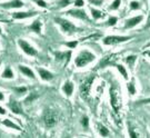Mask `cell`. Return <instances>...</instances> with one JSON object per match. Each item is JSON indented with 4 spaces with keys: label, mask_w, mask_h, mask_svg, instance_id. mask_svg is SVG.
I'll use <instances>...</instances> for the list:
<instances>
[{
    "label": "cell",
    "mask_w": 150,
    "mask_h": 138,
    "mask_svg": "<svg viewBox=\"0 0 150 138\" xmlns=\"http://www.w3.org/2000/svg\"><path fill=\"white\" fill-rule=\"evenodd\" d=\"M95 59H96V56L93 53H91L89 50H81L80 53H78V56L76 57L75 65L78 68H82L92 63Z\"/></svg>",
    "instance_id": "1"
},
{
    "label": "cell",
    "mask_w": 150,
    "mask_h": 138,
    "mask_svg": "<svg viewBox=\"0 0 150 138\" xmlns=\"http://www.w3.org/2000/svg\"><path fill=\"white\" fill-rule=\"evenodd\" d=\"M110 105L112 107V109L116 112H119L121 105H122V100H121V94L117 87H112L110 89Z\"/></svg>",
    "instance_id": "2"
},
{
    "label": "cell",
    "mask_w": 150,
    "mask_h": 138,
    "mask_svg": "<svg viewBox=\"0 0 150 138\" xmlns=\"http://www.w3.org/2000/svg\"><path fill=\"white\" fill-rule=\"evenodd\" d=\"M54 21L57 22V23H59L60 27H61V29H62V31L66 32V33H68V35H71V33H74L75 31H77V27H76L72 22H70L69 20H67V19L54 18Z\"/></svg>",
    "instance_id": "3"
},
{
    "label": "cell",
    "mask_w": 150,
    "mask_h": 138,
    "mask_svg": "<svg viewBox=\"0 0 150 138\" xmlns=\"http://www.w3.org/2000/svg\"><path fill=\"white\" fill-rule=\"evenodd\" d=\"M131 37L128 36H107L103 39V43L107 46H112V45H118V43L128 41Z\"/></svg>",
    "instance_id": "4"
},
{
    "label": "cell",
    "mask_w": 150,
    "mask_h": 138,
    "mask_svg": "<svg viewBox=\"0 0 150 138\" xmlns=\"http://www.w3.org/2000/svg\"><path fill=\"white\" fill-rule=\"evenodd\" d=\"M43 122L46 124V126L49 128L54 127L57 122V114L54 110H47L46 114L43 115Z\"/></svg>",
    "instance_id": "5"
},
{
    "label": "cell",
    "mask_w": 150,
    "mask_h": 138,
    "mask_svg": "<svg viewBox=\"0 0 150 138\" xmlns=\"http://www.w3.org/2000/svg\"><path fill=\"white\" fill-rule=\"evenodd\" d=\"M18 45L23 53L28 55V56H36L37 55V50L32 47L29 43H27L26 40H22V39H19L18 40Z\"/></svg>",
    "instance_id": "6"
},
{
    "label": "cell",
    "mask_w": 150,
    "mask_h": 138,
    "mask_svg": "<svg viewBox=\"0 0 150 138\" xmlns=\"http://www.w3.org/2000/svg\"><path fill=\"white\" fill-rule=\"evenodd\" d=\"M95 80V77H90L89 79H87L80 87V95L82 98H87L89 96V92H90L91 86H92V83Z\"/></svg>",
    "instance_id": "7"
},
{
    "label": "cell",
    "mask_w": 150,
    "mask_h": 138,
    "mask_svg": "<svg viewBox=\"0 0 150 138\" xmlns=\"http://www.w3.org/2000/svg\"><path fill=\"white\" fill-rule=\"evenodd\" d=\"M68 15H70L74 18H77V19L83 20V21H88L89 20V17L86 14V11L82 10V9H71V10L68 11Z\"/></svg>",
    "instance_id": "8"
},
{
    "label": "cell",
    "mask_w": 150,
    "mask_h": 138,
    "mask_svg": "<svg viewBox=\"0 0 150 138\" xmlns=\"http://www.w3.org/2000/svg\"><path fill=\"white\" fill-rule=\"evenodd\" d=\"M25 4L21 0H11L5 4H0V8H5V9H17V8H21Z\"/></svg>",
    "instance_id": "9"
},
{
    "label": "cell",
    "mask_w": 150,
    "mask_h": 138,
    "mask_svg": "<svg viewBox=\"0 0 150 138\" xmlns=\"http://www.w3.org/2000/svg\"><path fill=\"white\" fill-rule=\"evenodd\" d=\"M144 20V16H134L130 19H127L125 22V29H130V28H134L137 25H139L140 22Z\"/></svg>",
    "instance_id": "10"
},
{
    "label": "cell",
    "mask_w": 150,
    "mask_h": 138,
    "mask_svg": "<svg viewBox=\"0 0 150 138\" xmlns=\"http://www.w3.org/2000/svg\"><path fill=\"white\" fill-rule=\"evenodd\" d=\"M36 15H37L36 11H17V12L12 14V17L17 20H21V19H26V18H31Z\"/></svg>",
    "instance_id": "11"
},
{
    "label": "cell",
    "mask_w": 150,
    "mask_h": 138,
    "mask_svg": "<svg viewBox=\"0 0 150 138\" xmlns=\"http://www.w3.org/2000/svg\"><path fill=\"white\" fill-rule=\"evenodd\" d=\"M37 71L39 76H40V78L42 80H46V81H48V80H51L54 78V74L51 73V71H49L47 69H43V68H37Z\"/></svg>",
    "instance_id": "12"
},
{
    "label": "cell",
    "mask_w": 150,
    "mask_h": 138,
    "mask_svg": "<svg viewBox=\"0 0 150 138\" xmlns=\"http://www.w3.org/2000/svg\"><path fill=\"white\" fill-rule=\"evenodd\" d=\"M18 69L20 70V73H21V74H23L26 77H28V78H31V79H35V78H36V75L33 74V71H32L30 68L26 67V66L19 65V66H18Z\"/></svg>",
    "instance_id": "13"
},
{
    "label": "cell",
    "mask_w": 150,
    "mask_h": 138,
    "mask_svg": "<svg viewBox=\"0 0 150 138\" xmlns=\"http://www.w3.org/2000/svg\"><path fill=\"white\" fill-rule=\"evenodd\" d=\"M8 106H9L10 110L13 114H17V115L21 114V106H20V104L17 100H10L9 104H8Z\"/></svg>",
    "instance_id": "14"
},
{
    "label": "cell",
    "mask_w": 150,
    "mask_h": 138,
    "mask_svg": "<svg viewBox=\"0 0 150 138\" xmlns=\"http://www.w3.org/2000/svg\"><path fill=\"white\" fill-rule=\"evenodd\" d=\"M62 91L67 97H70L74 92V84L71 81H66L62 86Z\"/></svg>",
    "instance_id": "15"
},
{
    "label": "cell",
    "mask_w": 150,
    "mask_h": 138,
    "mask_svg": "<svg viewBox=\"0 0 150 138\" xmlns=\"http://www.w3.org/2000/svg\"><path fill=\"white\" fill-rule=\"evenodd\" d=\"M29 29H30L31 31L38 33V35L41 33V22H40V20H35V21L29 26Z\"/></svg>",
    "instance_id": "16"
},
{
    "label": "cell",
    "mask_w": 150,
    "mask_h": 138,
    "mask_svg": "<svg viewBox=\"0 0 150 138\" xmlns=\"http://www.w3.org/2000/svg\"><path fill=\"white\" fill-rule=\"evenodd\" d=\"M2 125H4L5 127L11 128V129H15V130H18V132H20V130H21V128L19 127L17 124L11 122L10 119H5V120H2Z\"/></svg>",
    "instance_id": "17"
},
{
    "label": "cell",
    "mask_w": 150,
    "mask_h": 138,
    "mask_svg": "<svg viewBox=\"0 0 150 138\" xmlns=\"http://www.w3.org/2000/svg\"><path fill=\"white\" fill-rule=\"evenodd\" d=\"M1 77H2V78H6V79H12V78L15 77V75H13V71L11 70L10 67H7V68L4 70V73L1 74Z\"/></svg>",
    "instance_id": "18"
},
{
    "label": "cell",
    "mask_w": 150,
    "mask_h": 138,
    "mask_svg": "<svg viewBox=\"0 0 150 138\" xmlns=\"http://www.w3.org/2000/svg\"><path fill=\"white\" fill-rule=\"evenodd\" d=\"M91 16H92V18H93L95 20H97V19L103 18L106 15H105V12L98 10V9H91Z\"/></svg>",
    "instance_id": "19"
},
{
    "label": "cell",
    "mask_w": 150,
    "mask_h": 138,
    "mask_svg": "<svg viewBox=\"0 0 150 138\" xmlns=\"http://www.w3.org/2000/svg\"><path fill=\"white\" fill-rule=\"evenodd\" d=\"M98 132H99V134L101 135L102 137H108L110 135V132L103 125H98Z\"/></svg>",
    "instance_id": "20"
},
{
    "label": "cell",
    "mask_w": 150,
    "mask_h": 138,
    "mask_svg": "<svg viewBox=\"0 0 150 138\" xmlns=\"http://www.w3.org/2000/svg\"><path fill=\"white\" fill-rule=\"evenodd\" d=\"M116 67H117V69L119 70V73L121 74V76H122L123 78L126 80H128V73H127V70H126V68L123 67L122 65H115Z\"/></svg>",
    "instance_id": "21"
},
{
    "label": "cell",
    "mask_w": 150,
    "mask_h": 138,
    "mask_svg": "<svg viewBox=\"0 0 150 138\" xmlns=\"http://www.w3.org/2000/svg\"><path fill=\"white\" fill-rule=\"evenodd\" d=\"M140 7H141V5H140V2L138 0H132V1L130 2V9H131V10L140 9Z\"/></svg>",
    "instance_id": "22"
},
{
    "label": "cell",
    "mask_w": 150,
    "mask_h": 138,
    "mask_svg": "<svg viewBox=\"0 0 150 138\" xmlns=\"http://www.w3.org/2000/svg\"><path fill=\"white\" fill-rule=\"evenodd\" d=\"M136 59H137V57H136L134 55H130V56H128V57L126 58V63H127L128 65H130V67H132V66L134 65Z\"/></svg>",
    "instance_id": "23"
},
{
    "label": "cell",
    "mask_w": 150,
    "mask_h": 138,
    "mask_svg": "<svg viewBox=\"0 0 150 138\" xmlns=\"http://www.w3.org/2000/svg\"><path fill=\"white\" fill-rule=\"evenodd\" d=\"M127 88H128V91L130 95H134L136 94V87H134V81H130L128 85H127Z\"/></svg>",
    "instance_id": "24"
},
{
    "label": "cell",
    "mask_w": 150,
    "mask_h": 138,
    "mask_svg": "<svg viewBox=\"0 0 150 138\" xmlns=\"http://www.w3.org/2000/svg\"><path fill=\"white\" fill-rule=\"evenodd\" d=\"M121 5V0H115L111 5L109 6V9H111V10H116V9H118L119 7Z\"/></svg>",
    "instance_id": "25"
},
{
    "label": "cell",
    "mask_w": 150,
    "mask_h": 138,
    "mask_svg": "<svg viewBox=\"0 0 150 138\" xmlns=\"http://www.w3.org/2000/svg\"><path fill=\"white\" fill-rule=\"evenodd\" d=\"M81 125H82V127L85 128L86 130L89 129V118L88 117H82V119H81Z\"/></svg>",
    "instance_id": "26"
},
{
    "label": "cell",
    "mask_w": 150,
    "mask_h": 138,
    "mask_svg": "<svg viewBox=\"0 0 150 138\" xmlns=\"http://www.w3.org/2000/svg\"><path fill=\"white\" fill-rule=\"evenodd\" d=\"M13 90L16 91V94L18 95H25L27 92V88L26 87H16Z\"/></svg>",
    "instance_id": "27"
},
{
    "label": "cell",
    "mask_w": 150,
    "mask_h": 138,
    "mask_svg": "<svg viewBox=\"0 0 150 138\" xmlns=\"http://www.w3.org/2000/svg\"><path fill=\"white\" fill-rule=\"evenodd\" d=\"M70 4H71V0H60V1H58V7L64 8V7L69 6Z\"/></svg>",
    "instance_id": "28"
},
{
    "label": "cell",
    "mask_w": 150,
    "mask_h": 138,
    "mask_svg": "<svg viewBox=\"0 0 150 138\" xmlns=\"http://www.w3.org/2000/svg\"><path fill=\"white\" fill-rule=\"evenodd\" d=\"M37 97H38V94H36V92H32V95H30L29 97H27V98H26L25 102H26V104H30V102H32V101L35 100Z\"/></svg>",
    "instance_id": "29"
},
{
    "label": "cell",
    "mask_w": 150,
    "mask_h": 138,
    "mask_svg": "<svg viewBox=\"0 0 150 138\" xmlns=\"http://www.w3.org/2000/svg\"><path fill=\"white\" fill-rule=\"evenodd\" d=\"M117 21H118V18L117 17H110L107 22V25L108 26H115L117 23Z\"/></svg>",
    "instance_id": "30"
},
{
    "label": "cell",
    "mask_w": 150,
    "mask_h": 138,
    "mask_svg": "<svg viewBox=\"0 0 150 138\" xmlns=\"http://www.w3.org/2000/svg\"><path fill=\"white\" fill-rule=\"evenodd\" d=\"M33 1H35L38 6H40V7H43V8H45V7H47V4H46L43 0H33Z\"/></svg>",
    "instance_id": "31"
},
{
    "label": "cell",
    "mask_w": 150,
    "mask_h": 138,
    "mask_svg": "<svg viewBox=\"0 0 150 138\" xmlns=\"http://www.w3.org/2000/svg\"><path fill=\"white\" fill-rule=\"evenodd\" d=\"M77 45H78V41H70V43H66V46L69 48H76L77 47Z\"/></svg>",
    "instance_id": "32"
},
{
    "label": "cell",
    "mask_w": 150,
    "mask_h": 138,
    "mask_svg": "<svg viewBox=\"0 0 150 138\" xmlns=\"http://www.w3.org/2000/svg\"><path fill=\"white\" fill-rule=\"evenodd\" d=\"M89 1L95 6H102V4H103L102 0H89Z\"/></svg>",
    "instance_id": "33"
},
{
    "label": "cell",
    "mask_w": 150,
    "mask_h": 138,
    "mask_svg": "<svg viewBox=\"0 0 150 138\" xmlns=\"http://www.w3.org/2000/svg\"><path fill=\"white\" fill-rule=\"evenodd\" d=\"M128 130H129V135H130V137H132V138L138 137V134L136 133V132H134V130H132L131 128H129Z\"/></svg>",
    "instance_id": "34"
},
{
    "label": "cell",
    "mask_w": 150,
    "mask_h": 138,
    "mask_svg": "<svg viewBox=\"0 0 150 138\" xmlns=\"http://www.w3.org/2000/svg\"><path fill=\"white\" fill-rule=\"evenodd\" d=\"M83 5H85V1H83V0H76L75 1L76 7H82Z\"/></svg>",
    "instance_id": "35"
},
{
    "label": "cell",
    "mask_w": 150,
    "mask_h": 138,
    "mask_svg": "<svg viewBox=\"0 0 150 138\" xmlns=\"http://www.w3.org/2000/svg\"><path fill=\"white\" fill-rule=\"evenodd\" d=\"M136 104H137V105H141V104H150V98H148V99H144V100H140V101H137Z\"/></svg>",
    "instance_id": "36"
},
{
    "label": "cell",
    "mask_w": 150,
    "mask_h": 138,
    "mask_svg": "<svg viewBox=\"0 0 150 138\" xmlns=\"http://www.w3.org/2000/svg\"><path fill=\"white\" fill-rule=\"evenodd\" d=\"M7 114V110H6L4 107L0 106V115H6Z\"/></svg>",
    "instance_id": "37"
},
{
    "label": "cell",
    "mask_w": 150,
    "mask_h": 138,
    "mask_svg": "<svg viewBox=\"0 0 150 138\" xmlns=\"http://www.w3.org/2000/svg\"><path fill=\"white\" fill-rule=\"evenodd\" d=\"M4 99H5V95L0 91V101H4Z\"/></svg>",
    "instance_id": "38"
},
{
    "label": "cell",
    "mask_w": 150,
    "mask_h": 138,
    "mask_svg": "<svg viewBox=\"0 0 150 138\" xmlns=\"http://www.w3.org/2000/svg\"><path fill=\"white\" fill-rule=\"evenodd\" d=\"M0 21H6V22H7V20H6V19H4L2 15H0Z\"/></svg>",
    "instance_id": "39"
},
{
    "label": "cell",
    "mask_w": 150,
    "mask_h": 138,
    "mask_svg": "<svg viewBox=\"0 0 150 138\" xmlns=\"http://www.w3.org/2000/svg\"><path fill=\"white\" fill-rule=\"evenodd\" d=\"M147 53V55H148V56H149V57H150V51H147V53Z\"/></svg>",
    "instance_id": "40"
},
{
    "label": "cell",
    "mask_w": 150,
    "mask_h": 138,
    "mask_svg": "<svg viewBox=\"0 0 150 138\" xmlns=\"http://www.w3.org/2000/svg\"><path fill=\"white\" fill-rule=\"evenodd\" d=\"M147 27H148V28L150 27V21H149V23H148V26H147Z\"/></svg>",
    "instance_id": "41"
},
{
    "label": "cell",
    "mask_w": 150,
    "mask_h": 138,
    "mask_svg": "<svg viewBox=\"0 0 150 138\" xmlns=\"http://www.w3.org/2000/svg\"><path fill=\"white\" fill-rule=\"evenodd\" d=\"M1 32H2V30H1V28H0V35H1Z\"/></svg>",
    "instance_id": "42"
},
{
    "label": "cell",
    "mask_w": 150,
    "mask_h": 138,
    "mask_svg": "<svg viewBox=\"0 0 150 138\" xmlns=\"http://www.w3.org/2000/svg\"><path fill=\"white\" fill-rule=\"evenodd\" d=\"M0 65H1V64H0Z\"/></svg>",
    "instance_id": "43"
}]
</instances>
